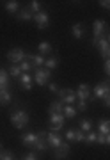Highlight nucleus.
<instances>
[{
  "mask_svg": "<svg viewBox=\"0 0 110 160\" xmlns=\"http://www.w3.org/2000/svg\"><path fill=\"white\" fill-rule=\"evenodd\" d=\"M12 96L9 89H4V91H0V105H7V103H11Z\"/></svg>",
  "mask_w": 110,
  "mask_h": 160,
  "instance_id": "nucleus-27",
  "label": "nucleus"
},
{
  "mask_svg": "<svg viewBox=\"0 0 110 160\" xmlns=\"http://www.w3.org/2000/svg\"><path fill=\"white\" fill-rule=\"evenodd\" d=\"M20 68H22V71H23V73H29L30 69H32V64H30V62H27V59H25L23 62L20 64Z\"/></svg>",
  "mask_w": 110,
  "mask_h": 160,
  "instance_id": "nucleus-33",
  "label": "nucleus"
},
{
  "mask_svg": "<svg viewBox=\"0 0 110 160\" xmlns=\"http://www.w3.org/2000/svg\"><path fill=\"white\" fill-rule=\"evenodd\" d=\"M82 141H85V133L80 128H75V142H82Z\"/></svg>",
  "mask_w": 110,
  "mask_h": 160,
  "instance_id": "nucleus-32",
  "label": "nucleus"
},
{
  "mask_svg": "<svg viewBox=\"0 0 110 160\" xmlns=\"http://www.w3.org/2000/svg\"><path fill=\"white\" fill-rule=\"evenodd\" d=\"M4 7H6L7 12H11V14H18V11H20V2H16V0H9V2L4 4Z\"/></svg>",
  "mask_w": 110,
  "mask_h": 160,
  "instance_id": "nucleus-21",
  "label": "nucleus"
},
{
  "mask_svg": "<svg viewBox=\"0 0 110 160\" xmlns=\"http://www.w3.org/2000/svg\"><path fill=\"white\" fill-rule=\"evenodd\" d=\"M110 92V84L108 82H99L93 87V96L91 100H98V98H105Z\"/></svg>",
  "mask_w": 110,
  "mask_h": 160,
  "instance_id": "nucleus-5",
  "label": "nucleus"
},
{
  "mask_svg": "<svg viewBox=\"0 0 110 160\" xmlns=\"http://www.w3.org/2000/svg\"><path fill=\"white\" fill-rule=\"evenodd\" d=\"M4 89H9V73H7V69L0 68V91H4Z\"/></svg>",
  "mask_w": 110,
  "mask_h": 160,
  "instance_id": "nucleus-19",
  "label": "nucleus"
},
{
  "mask_svg": "<svg viewBox=\"0 0 110 160\" xmlns=\"http://www.w3.org/2000/svg\"><path fill=\"white\" fill-rule=\"evenodd\" d=\"M62 114H64V118H68V119H73V118H76V109L73 107V105H64Z\"/></svg>",
  "mask_w": 110,
  "mask_h": 160,
  "instance_id": "nucleus-25",
  "label": "nucleus"
},
{
  "mask_svg": "<svg viewBox=\"0 0 110 160\" xmlns=\"http://www.w3.org/2000/svg\"><path fill=\"white\" fill-rule=\"evenodd\" d=\"M76 100H82V102H87V100H91L93 96V87L89 86V84H80V86L76 87Z\"/></svg>",
  "mask_w": 110,
  "mask_h": 160,
  "instance_id": "nucleus-7",
  "label": "nucleus"
},
{
  "mask_svg": "<svg viewBox=\"0 0 110 160\" xmlns=\"http://www.w3.org/2000/svg\"><path fill=\"white\" fill-rule=\"evenodd\" d=\"M69 149H71L69 144H68V142H62L59 148L53 149V158H55V160H64L68 155H69Z\"/></svg>",
  "mask_w": 110,
  "mask_h": 160,
  "instance_id": "nucleus-13",
  "label": "nucleus"
},
{
  "mask_svg": "<svg viewBox=\"0 0 110 160\" xmlns=\"http://www.w3.org/2000/svg\"><path fill=\"white\" fill-rule=\"evenodd\" d=\"M50 78H52V71L46 69L45 66L34 69V82L37 86H48L50 84Z\"/></svg>",
  "mask_w": 110,
  "mask_h": 160,
  "instance_id": "nucleus-3",
  "label": "nucleus"
},
{
  "mask_svg": "<svg viewBox=\"0 0 110 160\" xmlns=\"http://www.w3.org/2000/svg\"><path fill=\"white\" fill-rule=\"evenodd\" d=\"M59 100L64 103V105H73L76 103V92L69 87H66V89H60L59 91Z\"/></svg>",
  "mask_w": 110,
  "mask_h": 160,
  "instance_id": "nucleus-6",
  "label": "nucleus"
},
{
  "mask_svg": "<svg viewBox=\"0 0 110 160\" xmlns=\"http://www.w3.org/2000/svg\"><path fill=\"white\" fill-rule=\"evenodd\" d=\"M27 59H30V61H32V68H43V66H45V61H46V59H45V55H41V53H36V55H32V53H27Z\"/></svg>",
  "mask_w": 110,
  "mask_h": 160,
  "instance_id": "nucleus-16",
  "label": "nucleus"
},
{
  "mask_svg": "<svg viewBox=\"0 0 110 160\" xmlns=\"http://www.w3.org/2000/svg\"><path fill=\"white\" fill-rule=\"evenodd\" d=\"M16 18L20 22H30V20H34V14H32V11H30L29 7H23V9L18 11Z\"/></svg>",
  "mask_w": 110,
  "mask_h": 160,
  "instance_id": "nucleus-18",
  "label": "nucleus"
},
{
  "mask_svg": "<svg viewBox=\"0 0 110 160\" xmlns=\"http://www.w3.org/2000/svg\"><path fill=\"white\" fill-rule=\"evenodd\" d=\"M62 110H64V103L60 102V100L52 102L50 107H48V112H50V114H62Z\"/></svg>",
  "mask_w": 110,
  "mask_h": 160,
  "instance_id": "nucleus-20",
  "label": "nucleus"
},
{
  "mask_svg": "<svg viewBox=\"0 0 110 160\" xmlns=\"http://www.w3.org/2000/svg\"><path fill=\"white\" fill-rule=\"evenodd\" d=\"M23 160H37V155L36 153H27L23 157Z\"/></svg>",
  "mask_w": 110,
  "mask_h": 160,
  "instance_id": "nucleus-40",
  "label": "nucleus"
},
{
  "mask_svg": "<svg viewBox=\"0 0 110 160\" xmlns=\"http://www.w3.org/2000/svg\"><path fill=\"white\" fill-rule=\"evenodd\" d=\"M98 144H107V135H101V133H98V141H96Z\"/></svg>",
  "mask_w": 110,
  "mask_h": 160,
  "instance_id": "nucleus-38",
  "label": "nucleus"
},
{
  "mask_svg": "<svg viewBox=\"0 0 110 160\" xmlns=\"http://www.w3.org/2000/svg\"><path fill=\"white\" fill-rule=\"evenodd\" d=\"M57 66H59V59L55 57V55H50V57L45 61V68L50 69V71H52V69H55Z\"/></svg>",
  "mask_w": 110,
  "mask_h": 160,
  "instance_id": "nucleus-26",
  "label": "nucleus"
},
{
  "mask_svg": "<svg viewBox=\"0 0 110 160\" xmlns=\"http://www.w3.org/2000/svg\"><path fill=\"white\" fill-rule=\"evenodd\" d=\"M7 73H9V77H12V78H20L22 77V68L18 66V64H11V68L7 69Z\"/></svg>",
  "mask_w": 110,
  "mask_h": 160,
  "instance_id": "nucleus-24",
  "label": "nucleus"
},
{
  "mask_svg": "<svg viewBox=\"0 0 110 160\" xmlns=\"http://www.w3.org/2000/svg\"><path fill=\"white\" fill-rule=\"evenodd\" d=\"M7 59L11 61V64H18V66H20V64L27 59V53H25V50H22V48H12V50L7 52Z\"/></svg>",
  "mask_w": 110,
  "mask_h": 160,
  "instance_id": "nucleus-4",
  "label": "nucleus"
},
{
  "mask_svg": "<svg viewBox=\"0 0 110 160\" xmlns=\"http://www.w3.org/2000/svg\"><path fill=\"white\" fill-rule=\"evenodd\" d=\"M46 141H48V146H52L53 149L59 148V146L64 142L62 135H60L59 132H48V133H46Z\"/></svg>",
  "mask_w": 110,
  "mask_h": 160,
  "instance_id": "nucleus-12",
  "label": "nucleus"
},
{
  "mask_svg": "<svg viewBox=\"0 0 110 160\" xmlns=\"http://www.w3.org/2000/svg\"><path fill=\"white\" fill-rule=\"evenodd\" d=\"M29 9L32 11V14H37V12H41L43 9H41V2L39 0H32L29 4Z\"/></svg>",
  "mask_w": 110,
  "mask_h": 160,
  "instance_id": "nucleus-29",
  "label": "nucleus"
},
{
  "mask_svg": "<svg viewBox=\"0 0 110 160\" xmlns=\"http://www.w3.org/2000/svg\"><path fill=\"white\" fill-rule=\"evenodd\" d=\"M108 84H110V82H108Z\"/></svg>",
  "mask_w": 110,
  "mask_h": 160,
  "instance_id": "nucleus-45",
  "label": "nucleus"
},
{
  "mask_svg": "<svg viewBox=\"0 0 110 160\" xmlns=\"http://www.w3.org/2000/svg\"><path fill=\"white\" fill-rule=\"evenodd\" d=\"M107 41H108V43H110V32H108V36H107Z\"/></svg>",
  "mask_w": 110,
  "mask_h": 160,
  "instance_id": "nucleus-43",
  "label": "nucleus"
},
{
  "mask_svg": "<svg viewBox=\"0 0 110 160\" xmlns=\"http://www.w3.org/2000/svg\"><path fill=\"white\" fill-rule=\"evenodd\" d=\"M80 130L84 132V133L93 132V121H91V119H82L80 121Z\"/></svg>",
  "mask_w": 110,
  "mask_h": 160,
  "instance_id": "nucleus-28",
  "label": "nucleus"
},
{
  "mask_svg": "<svg viewBox=\"0 0 110 160\" xmlns=\"http://www.w3.org/2000/svg\"><path fill=\"white\" fill-rule=\"evenodd\" d=\"M84 34H85V29H84V25H82L80 22H76V23L71 25V36H73L75 39H82Z\"/></svg>",
  "mask_w": 110,
  "mask_h": 160,
  "instance_id": "nucleus-17",
  "label": "nucleus"
},
{
  "mask_svg": "<svg viewBox=\"0 0 110 160\" xmlns=\"http://www.w3.org/2000/svg\"><path fill=\"white\" fill-rule=\"evenodd\" d=\"M48 89H50L52 92H55V94H59V91H60V87H59L57 84H53V82H50V84H48Z\"/></svg>",
  "mask_w": 110,
  "mask_h": 160,
  "instance_id": "nucleus-35",
  "label": "nucleus"
},
{
  "mask_svg": "<svg viewBox=\"0 0 110 160\" xmlns=\"http://www.w3.org/2000/svg\"><path fill=\"white\" fill-rule=\"evenodd\" d=\"M107 144H108V146H110V133H108V135H107Z\"/></svg>",
  "mask_w": 110,
  "mask_h": 160,
  "instance_id": "nucleus-42",
  "label": "nucleus"
},
{
  "mask_svg": "<svg viewBox=\"0 0 110 160\" xmlns=\"http://www.w3.org/2000/svg\"><path fill=\"white\" fill-rule=\"evenodd\" d=\"M29 112L23 109H14L11 112V123L16 130H23L25 126L29 125Z\"/></svg>",
  "mask_w": 110,
  "mask_h": 160,
  "instance_id": "nucleus-1",
  "label": "nucleus"
},
{
  "mask_svg": "<svg viewBox=\"0 0 110 160\" xmlns=\"http://www.w3.org/2000/svg\"><path fill=\"white\" fill-rule=\"evenodd\" d=\"M46 133L48 132H41V133H37V141H36V146H34L37 151H43V153L48 151V148H50V146H48V141H46Z\"/></svg>",
  "mask_w": 110,
  "mask_h": 160,
  "instance_id": "nucleus-14",
  "label": "nucleus"
},
{
  "mask_svg": "<svg viewBox=\"0 0 110 160\" xmlns=\"http://www.w3.org/2000/svg\"><path fill=\"white\" fill-rule=\"evenodd\" d=\"M64 114H50V132H59L64 126Z\"/></svg>",
  "mask_w": 110,
  "mask_h": 160,
  "instance_id": "nucleus-9",
  "label": "nucleus"
},
{
  "mask_svg": "<svg viewBox=\"0 0 110 160\" xmlns=\"http://www.w3.org/2000/svg\"><path fill=\"white\" fill-rule=\"evenodd\" d=\"M0 151H2V144H0Z\"/></svg>",
  "mask_w": 110,
  "mask_h": 160,
  "instance_id": "nucleus-44",
  "label": "nucleus"
},
{
  "mask_svg": "<svg viewBox=\"0 0 110 160\" xmlns=\"http://www.w3.org/2000/svg\"><path fill=\"white\" fill-rule=\"evenodd\" d=\"M103 71H105V75H108V77H110V59H108V61H105V64H103Z\"/></svg>",
  "mask_w": 110,
  "mask_h": 160,
  "instance_id": "nucleus-37",
  "label": "nucleus"
},
{
  "mask_svg": "<svg viewBox=\"0 0 110 160\" xmlns=\"http://www.w3.org/2000/svg\"><path fill=\"white\" fill-rule=\"evenodd\" d=\"M98 141V132H87L85 133V142L87 144H93Z\"/></svg>",
  "mask_w": 110,
  "mask_h": 160,
  "instance_id": "nucleus-31",
  "label": "nucleus"
},
{
  "mask_svg": "<svg viewBox=\"0 0 110 160\" xmlns=\"http://www.w3.org/2000/svg\"><path fill=\"white\" fill-rule=\"evenodd\" d=\"M64 137L68 139V141H75V128H68L66 133H64Z\"/></svg>",
  "mask_w": 110,
  "mask_h": 160,
  "instance_id": "nucleus-34",
  "label": "nucleus"
},
{
  "mask_svg": "<svg viewBox=\"0 0 110 160\" xmlns=\"http://www.w3.org/2000/svg\"><path fill=\"white\" fill-rule=\"evenodd\" d=\"M34 22L37 25V29H46L48 25H50V16H48L46 11H41L37 14H34Z\"/></svg>",
  "mask_w": 110,
  "mask_h": 160,
  "instance_id": "nucleus-10",
  "label": "nucleus"
},
{
  "mask_svg": "<svg viewBox=\"0 0 110 160\" xmlns=\"http://www.w3.org/2000/svg\"><path fill=\"white\" fill-rule=\"evenodd\" d=\"M0 160H14V153L11 149H2L0 151Z\"/></svg>",
  "mask_w": 110,
  "mask_h": 160,
  "instance_id": "nucleus-30",
  "label": "nucleus"
},
{
  "mask_svg": "<svg viewBox=\"0 0 110 160\" xmlns=\"http://www.w3.org/2000/svg\"><path fill=\"white\" fill-rule=\"evenodd\" d=\"M37 50H39L41 55H50L52 53V45L48 41H41L39 45H37Z\"/></svg>",
  "mask_w": 110,
  "mask_h": 160,
  "instance_id": "nucleus-23",
  "label": "nucleus"
},
{
  "mask_svg": "<svg viewBox=\"0 0 110 160\" xmlns=\"http://www.w3.org/2000/svg\"><path fill=\"white\" fill-rule=\"evenodd\" d=\"M108 32H110L108 25H107L103 20H96V22L93 23V45L98 39H101V38H107Z\"/></svg>",
  "mask_w": 110,
  "mask_h": 160,
  "instance_id": "nucleus-2",
  "label": "nucleus"
},
{
  "mask_svg": "<svg viewBox=\"0 0 110 160\" xmlns=\"http://www.w3.org/2000/svg\"><path fill=\"white\" fill-rule=\"evenodd\" d=\"M103 102H105V107H108V109H110V92L103 98Z\"/></svg>",
  "mask_w": 110,
  "mask_h": 160,
  "instance_id": "nucleus-41",
  "label": "nucleus"
},
{
  "mask_svg": "<svg viewBox=\"0 0 110 160\" xmlns=\"http://www.w3.org/2000/svg\"><path fill=\"white\" fill-rule=\"evenodd\" d=\"M76 107H78V110H82V112H85L87 110V102H82V100H76Z\"/></svg>",
  "mask_w": 110,
  "mask_h": 160,
  "instance_id": "nucleus-36",
  "label": "nucleus"
},
{
  "mask_svg": "<svg viewBox=\"0 0 110 160\" xmlns=\"http://www.w3.org/2000/svg\"><path fill=\"white\" fill-rule=\"evenodd\" d=\"M99 6L103 7V9H108V11H110V0H101V2H99Z\"/></svg>",
  "mask_w": 110,
  "mask_h": 160,
  "instance_id": "nucleus-39",
  "label": "nucleus"
},
{
  "mask_svg": "<svg viewBox=\"0 0 110 160\" xmlns=\"http://www.w3.org/2000/svg\"><path fill=\"white\" fill-rule=\"evenodd\" d=\"M93 46H96V48H98V50H99V55H101L105 61H108V59H110V43L107 41V38H101V39H98Z\"/></svg>",
  "mask_w": 110,
  "mask_h": 160,
  "instance_id": "nucleus-8",
  "label": "nucleus"
},
{
  "mask_svg": "<svg viewBox=\"0 0 110 160\" xmlns=\"http://www.w3.org/2000/svg\"><path fill=\"white\" fill-rule=\"evenodd\" d=\"M22 142L25 146H30V148H34L36 146V141H37V133L36 132H27V133H22Z\"/></svg>",
  "mask_w": 110,
  "mask_h": 160,
  "instance_id": "nucleus-15",
  "label": "nucleus"
},
{
  "mask_svg": "<svg viewBox=\"0 0 110 160\" xmlns=\"http://www.w3.org/2000/svg\"><path fill=\"white\" fill-rule=\"evenodd\" d=\"M18 84L23 91H30L32 89V84H34V75H29V73H22V77L18 78Z\"/></svg>",
  "mask_w": 110,
  "mask_h": 160,
  "instance_id": "nucleus-11",
  "label": "nucleus"
},
{
  "mask_svg": "<svg viewBox=\"0 0 110 160\" xmlns=\"http://www.w3.org/2000/svg\"><path fill=\"white\" fill-rule=\"evenodd\" d=\"M98 133L101 135H108L110 133V119H101L98 123Z\"/></svg>",
  "mask_w": 110,
  "mask_h": 160,
  "instance_id": "nucleus-22",
  "label": "nucleus"
}]
</instances>
